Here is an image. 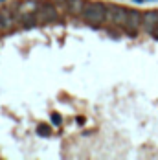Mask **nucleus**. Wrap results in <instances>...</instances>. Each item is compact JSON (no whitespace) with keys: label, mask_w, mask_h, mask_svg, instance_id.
<instances>
[{"label":"nucleus","mask_w":158,"mask_h":160,"mask_svg":"<svg viewBox=\"0 0 158 160\" xmlns=\"http://www.w3.org/2000/svg\"><path fill=\"white\" fill-rule=\"evenodd\" d=\"M0 20H2V24H4V30H6V32H11V30H15L17 26L20 24L11 8H2V9H0Z\"/></svg>","instance_id":"5"},{"label":"nucleus","mask_w":158,"mask_h":160,"mask_svg":"<svg viewBox=\"0 0 158 160\" xmlns=\"http://www.w3.org/2000/svg\"><path fill=\"white\" fill-rule=\"evenodd\" d=\"M39 132H41V134H50V129L46 127V125H39Z\"/></svg>","instance_id":"9"},{"label":"nucleus","mask_w":158,"mask_h":160,"mask_svg":"<svg viewBox=\"0 0 158 160\" xmlns=\"http://www.w3.org/2000/svg\"><path fill=\"white\" fill-rule=\"evenodd\" d=\"M127 13H129V9L125 8H120V6H109L107 8V22L111 24V26H123L127 20Z\"/></svg>","instance_id":"3"},{"label":"nucleus","mask_w":158,"mask_h":160,"mask_svg":"<svg viewBox=\"0 0 158 160\" xmlns=\"http://www.w3.org/2000/svg\"><path fill=\"white\" fill-rule=\"evenodd\" d=\"M83 18L90 24V26H99L101 22H105L107 18V8L103 6V4H97V2H86V6H85V11H83Z\"/></svg>","instance_id":"1"},{"label":"nucleus","mask_w":158,"mask_h":160,"mask_svg":"<svg viewBox=\"0 0 158 160\" xmlns=\"http://www.w3.org/2000/svg\"><path fill=\"white\" fill-rule=\"evenodd\" d=\"M37 8H39V2H33V0H28V2H22L20 6H18V15H33L35 11H37ZM18 22H20V18H18Z\"/></svg>","instance_id":"8"},{"label":"nucleus","mask_w":158,"mask_h":160,"mask_svg":"<svg viewBox=\"0 0 158 160\" xmlns=\"http://www.w3.org/2000/svg\"><path fill=\"white\" fill-rule=\"evenodd\" d=\"M142 18H143V13H140L138 9H129L123 28H125L127 32H131V33H136L140 28H142Z\"/></svg>","instance_id":"4"},{"label":"nucleus","mask_w":158,"mask_h":160,"mask_svg":"<svg viewBox=\"0 0 158 160\" xmlns=\"http://www.w3.org/2000/svg\"><path fill=\"white\" fill-rule=\"evenodd\" d=\"M142 28L147 33H151V35L158 32V11H147V13H143Z\"/></svg>","instance_id":"6"},{"label":"nucleus","mask_w":158,"mask_h":160,"mask_svg":"<svg viewBox=\"0 0 158 160\" xmlns=\"http://www.w3.org/2000/svg\"><path fill=\"white\" fill-rule=\"evenodd\" d=\"M4 32H6V30H4V24H2V20H0V35H2Z\"/></svg>","instance_id":"11"},{"label":"nucleus","mask_w":158,"mask_h":160,"mask_svg":"<svg viewBox=\"0 0 158 160\" xmlns=\"http://www.w3.org/2000/svg\"><path fill=\"white\" fill-rule=\"evenodd\" d=\"M85 6H86L85 0H68V4H66V11H68L70 15H74V17H79V15H83Z\"/></svg>","instance_id":"7"},{"label":"nucleus","mask_w":158,"mask_h":160,"mask_svg":"<svg viewBox=\"0 0 158 160\" xmlns=\"http://www.w3.org/2000/svg\"><path fill=\"white\" fill-rule=\"evenodd\" d=\"M53 123H55V125L61 123V116H59V114H53Z\"/></svg>","instance_id":"10"},{"label":"nucleus","mask_w":158,"mask_h":160,"mask_svg":"<svg viewBox=\"0 0 158 160\" xmlns=\"http://www.w3.org/2000/svg\"><path fill=\"white\" fill-rule=\"evenodd\" d=\"M35 15V20L37 24H50V22H55L59 18V13H57V8L53 4H39L37 11L33 13Z\"/></svg>","instance_id":"2"}]
</instances>
